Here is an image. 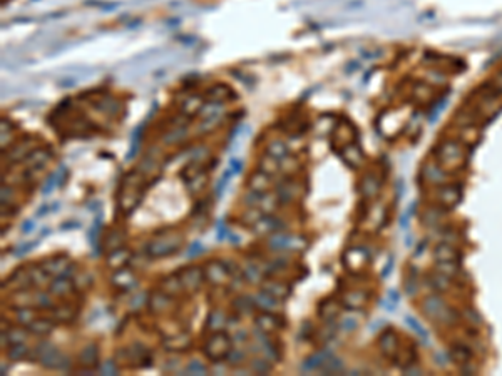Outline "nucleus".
I'll list each match as a JSON object with an SVG mask.
<instances>
[{"mask_svg": "<svg viewBox=\"0 0 502 376\" xmlns=\"http://www.w3.org/2000/svg\"><path fill=\"white\" fill-rule=\"evenodd\" d=\"M182 246V236L177 233H169L166 236L154 239L148 244V254L151 257H166L172 256Z\"/></svg>", "mask_w": 502, "mask_h": 376, "instance_id": "1", "label": "nucleus"}, {"mask_svg": "<svg viewBox=\"0 0 502 376\" xmlns=\"http://www.w3.org/2000/svg\"><path fill=\"white\" fill-rule=\"evenodd\" d=\"M231 350H233V346H231L229 336L224 335V333H214V335L208 340V343H206L204 355L208 356L211 361H214V363H219V361L228 358Z\"/></svg>", "mask_w": 502, "mask_h": 376, "instance_id": "2", "label": "nucleus"}, {"mask_svg": "<svg viewBox=\"0 0 502 376\" xmlns=\"http://www.w3.org/2000/svg\"><path fill=\"white\" fill-rule=\"evenodd\" d=\"M177 276H179V279L182 283V288L186 291H189V293L198 291L204 281V272L203 269H199L198 266H187L177 272Z\"/></svg>", "mask_w": 502, "mask_h": 376, "instance_id": "3", "label": "nucleus"}, {"mask_svg": "<svg viewBox=\"0 0 502 376\" xmlns=\"http://www.w3.org/2000/svg\"><path fill=\"white\" fill-rule=\"evenodd\" d=\"M229 267H226V262L223 261H211L204 269V278L211 284H221L228 279Z\"/></svg>", "mask_w": 502, "mask_h": 376, "instance_id": "4", "label": "nucleus"}, {"mask_svg": "<svg viewBox=\"0 0 502 376\" xmlns=\"http://www.w3.org/2000/svg\"><path fill=\"white\" fill-rule=\"evenodd\" d=\"M255 228H256V231L261 233V234H273V233L283 231V229H285V223L281 219L275 218V216H271V214H265L255 224Z\"/></svg>", "mask_w": 502, "mask_h": 376, "instance_id": "5", "label": "nucleus"}, {"mask_svg": "<svg viewBox=\"0 0 502 376\" xmlns=\"http://www.w3.org/2000/svg\"><path fill=\"white\" fill-rule=\"evenodd\" d=\"M138 279H136V274L128 267H121L114 272L112 276V284L116 286L117 289H123V291H129L131 288H134Z\"/></svg>", "mask_w": 502, "mask_h": 376, "instance_id": "6", "label": "nucleus"}, {"mask_svg": "<svg viewBox=\"0 0 502 376\" xmlns=\"http://www.w3.org/2000/svg\"><path fill=\"white\" fill-rule=\"evenodd\" d=\"M300 194V184L292 179H286L283 182H280L278 187H276V197H278L280 203H290L295 197Z\"/></svg>", "mask_w": 502, "mask_h": 376, "instance_id": "7", "label": "nucleus"}, {"mask_svg": "<svg viewBox=\"0 0 502 376\" xmlns=\"http://www.w3.org/2000/svg\"><path fill=\"white\" fill-rule=\"evenodd\" d=\"M253 299H255V306L260 308L261 311H265V313H275V311H278L281 306V299L275 298L273 294L266 293V291H260Z\"/></svg>", "mask_w": 502, "mask_h": 376, "instance_id": "8", "label": "nucleus"}, {"mask_svg": "<svg viewBox=\"0 0 502 376\" xmlns=\"http://www.w3.org/2000/svg\"><path fill=\"white\" fill-rule=\"evenodd\" d=\"M70 266V261L67 256H54V257H49L45 262H44V271L47 274H52V276H64L65 271L69 269Z\"/></svg>", "mask_w": 502, "mask_h": 376, "instance_id": "9", "label": "nucleus"}, {"mask_svg": "<svg viewBox=\"0 0 502 376\" xmlns=\"http://www.w3.org/2000/svg\"><path fill=\"white\" fill-rule=\"evenodd\" d=\"M256 324L265 333H275L285 326V323L278 316H275L273 313H265V311L256 318Z\"/></svg>", "mask_w": 502, "mask_h": 376, "instance_id": "10", "label": "nucleus"}, {"mask_svg": "<svg viewBox=\"0 0 502 376\" xmlns=\"http://www.w3.org/2000/svg\"><path fill=\"white\" fill-rule=\"evenodd\" d=\"M49 159H50V152H49V150L35 149L34 152H30L29 156L25 157V166H27V169H29L30 172H35V171H39V169L44 167L45 164L49 162Z\"/></svg>", "mask_w": 502, "mask_h": 376, "instance_id": "11", "label": "nucleus"}, {"mask_svg": "<svg viewBox=\"0 0 502 376\" xmlns=\"http://www.w3.org/2000/svg\"><path fill=\"white\" fill-rule=\"evenodd\" d=\"M248 186H250V191L260 192V194H266L271 187V176L265 174L263 171L251 174V177L248 179Z\"/></svg>", "mask_w": 502, "mask_h": 376, "instance_id": "12", "label": "nucleus"}, {"mask_svg": "<svg viewBox=\"0 0 502 376\" xmlns=\"http://www.w3.org/2000/svg\"><path fill=\"white\" fill-rule=\"evenodd\" d=\"M149 306H151V311L154 313H163L166 311L167 308L171 306V294L167 293H154L151 298H149Z\"/></svg>", "mask_w": 502, "mask_h": 376, "instance_id": "13", "label": "nucleus"}, {"mask_svg": "<svg viewBox=\"0 0 502 376\" xmlns=\"http://www.w3.org/2000/svg\"><path fill=\"white\" fill-rule=\"evenodd\" d=\"M263 291L273 294L278 299H285L290 294V288L285 283H280V281H266V283H263Z\"/></svg>", "mask_w": 502, "mask_h": 376, "instance_id": "14", "label": "nucleus"}, {"mask_svg": "<svg viewBox=\"0 0 502 376\" xmlns=\"http://www.w3.org/2000/svg\"><path fill=\"white\" fill-rule=\"evenodd\" d=\"M79 360L87 368H94V366H97V363H99V351H97V348L94 345L86 346L82 350L81 356H79Z\"/></svg>", "mask_w": 502, "mask_h": 376, "instance_id": "15", "label": "nucleus"}, {"mask_svg": "<svg viewBox=\"0 0 502 376\" xmlns=\"http://www.w3.org/2000/svg\"><path fill=\"white\" fill-rule=\"evenodd\" d=\"M72 289H74V281H69L65 276H59L57 279L50 283V291H52L55 296H65Z\"/></svg>", "mask_w": 502, "mask_h": 376, "instance_id": "16", "label": "nucleus"}, {"mask_svg": "<svg viewBox=\"0 0 502 376\" xmlns=\"http://www.w3.org/2000/svg\"><path fill=\"white\" fill-rule=\"evenodd\" d=\"M27 330L30 333H34V335L44 336V335H49V333L54 330V323L49 321V319H34L32 323L27 324Z\"/></svg>", "mask_w": 502, "mask_h": 376, "instance_id": "17", "label": "nucleus"}, {"mask_svg": "<svg viewBox=\"0 0 502 376\" xmlns=\"http://www.w3.org/2000/svg\"><path fill=\"white\" fill-rule=\"evenodd\" d=\"M208 97H209L211 102H221L223 104L224 101H228V99L233 97V92H231V89H228L226 86L218 84V86L211 87L208 91Z\"/></svg>", "mask_w": 502, "mask_h": 376, "instance_id": "18", "label": "nucleus"}, {"mask_svg": "<svg viewBox=\"0 0 502 376\" xmlns=\"http://www.w3.org/2000/svg\"><path fill=\"white\" fill-rule=\"evenodd\" d=\"M276 208H278V197L270 196L268 192L261 196V201H260V204H258V209H260L263 214L275 213Z\"/></svg>", "mask_w": 502, "mask_h": 376, "instance_id": "19", "label": "nucleus"}, {"mask_svg": "<svg viewBox=\"0 0 502 376\" xmlns=\"http://www.w3.org/2000/svg\"><path fill=\"white\" fill-rule=\"evenodd\" d=\"M128 259H129V251H126V249H116V251H112L109 254L107 262H109L111 267H124Z\"/></svg>", "mask_w": 502, "mask_h": 376, "instance_id": "20", "label": "nucleus"}, {"mask_svg": "<svg viewBox=\"0 0 502 376\" xmlns=\"http://www.w3.org/2000/svg\"><path fill=\"white\" fill-rule=\"evenodd\" d=\"M182 289H184V288H182V283H181L179 276H169L167 279L163 281V291H164V293H167V294H171V296L181 293Z\"/></svg>", "mask_w": 502, "mask_h": 376, "instance_id": "21", "label": "nucleus"}, {"mask_svg": "<svg viewBox=\"0 0 502 376\" xmlns=\"http://www.w3.org/2000/svg\"><path fill=\"white\" fill-rule=\"evenodd\" d=\"M290 244H292V236L283 233H275V236H271L270 239V246L275 251H281V249H288Z\"/></svg>", "mask_w": 502, "mask_h": 376, "instance_id": "22", "label": "nucleus"}, {"mask_svg": "<svg viewBox=\"0 0 502 376\" xmlns=\"http://www.w3.org/2000/svg\"><path fill=\"white\" fill-rule=\"evenodd\" d=\"M266 154L271 157H275V159H283L286 154H288V147H286V144L285 142H281V140H273V142H270L268 144V149H266Z\"/></svg>", "mask_w": 502, "mask_h": 376, "instance_id": "23", "label": "nucleus"}, {"mask_svg": "<svg viewBox=\"0 0 502 376\" xmlns=\"http://www.w3.org/2000/svg\"><path fill=\"white\" fill-rule=\"evenodd\" d=\"M189 343H191L189 338H187L186 335H176V336H172L166 341V350H172V351L186 350V348L189 346Z\"/></svg>", "mask_w": 502, "mask_h": 376, "instance_id": "24", "label": "nucleus"}, {"mask_svg": "<svg viewBox=\"0 0 502 376\" xmlns=\"http://www.w3.org/2000/svg\"><path fill=\"white\" fill-rule=\"evenodd\" d=\"M203 101H201V97H189L187 101L182 104V112L187 116H194V114H198V112L203 111Z\"/></svg>", "mask_w": 502, "mask_h": 376, "instance_id": "25", "label": "nucleus"}, {"mask_svg": "<svg viewBox=\"0 0 502 376\" xmlns=\"http://www.w3.org/2000/svg\"><path fill=\"white\" fill-rule=\"evenodd\" d=\"M186 184H187V187H189V191L194 192V194L196 192H201L206 186V174L203 171H199L198 174H194L191 179H187Z\"/></svg>", "mask_w": 502, "mask_h": 376, "instance_id": "26", "label": "nucleus"}, {"mask_svg": "<svg viewBox=\"0 0 502 376\" xmlns=\"http://www.w3.org/2000/svg\"><path fill=\"white\" fill-rule=\"evenodd\" d=\"M278 169H280V161H278V159H275V157H271V156H266L265 159H261L260 171H263L265 174H268V176H273V174L278 171Z\"/></svg>", "mask_w": 502, "mask_h": 376, "instance_id": "27", "label": "nucleus"}, {"mask_svg": "<svg viewBox=\"0 0 502 376\" xmlns=\"http://www.w3.org/2000/svg\"><path fill=\"white\" fill-rule=\"evenodd\" d=\"M224 323H226V316H224L221 311H211L209 313V316H208V328L209 330L216 331L221 326H224Z\"/></svg>", "mask_w": 502, "mask_h": 376, "instance_id": "28", "label": "nucleus"}, {"mask_svg": "<svg viewBox=\"0 0 502 376\" xmlns=\"http://www.w3.org/2000/svg\"><path fill=\"white\" fill-rule=\"evenodd\" d=\"M52 316H54V319H57V321L69 323V321H72V319H74V309L70 308V306H62V308L59 306V308H54Z\"/></svg>", "mask_w": 502, "mask_h": 376, "instance_id": "29", "label": "nucleus"}, {"mask_svg": "<svg viewBox=\"0 0 502 376\" xmlns=\"http://www.w3.org/2000/svg\"><path fill=\"white\" fill-rule=\"evenodd\" d=\"M234 306L240 313L250 314L253 311V306H255V299L248 298V296H240V298L234 299Z\"/></svg>", "mask_w": 502, "mask_h": 376, "instance_id": "30", "label": "nucleus"}, {"mask_svg": "<svg viewBox=\"0 0 502 376\" xmlns=\"http://www.w3.org/2000/svg\"><path fill=\"white\" fill-rule=\"evenodd\" d=\"M243 276H245V279L250 281L251 284H256V283H260V281H261L263 269H261V267H258V266L250 264V266L245 267V274H243Z\"/></svg>", "mask_w": 502, "mask_h": 376, "instance_id": "31", "label": "nucleus"}, {"mask_svg": "<svg viewBox=\"0 0 502 376\" xmlns=\"http://www.w3.org/2000/svg\"><path fill=\"white\" fill-rule=\"evenodd\" d=\"M27 355H29V350H27L23 343H17V345H13L10 350H8V358L13 360V361L25 358Z\"/></svg>", "mask_w": 502, "mask_h": 376, "instance_id": "32", "label": "nucleus"}, {"mask_svg": "<svg viewBox=\"0 0 502 376\" xmlns=\"http://www.w3.org/2000/svg\"><path fill=\"white\" fill-rule=\"evenodd\" d=\"M29 276H30V281H32V284H35V286H44L47 283V272L44 271V267H34L30 272H29Z\"/></svg>", "mask_w": 502, "mask_h": 376, "instance_id": "33", "label": "nucleus"}, {"mask_svg": "<svg viewBox=\"0 0 502 376\" xmlns=\"http://www.w3.org/2000/svg\"><path fill=\"white\" fill-rule=\"evenodd\" d=\"M17 319L18 323H23V324H29L35 319V314H34V309H30L29 306L25 308H20L17 311Z\"/></svg>", "mask_w": 502, "mask_h": 376, "instance_id": "34", "label": "nucleus"}, {"mask_svg": "<svg viewBox=\"0 0 502 376\" xmlns=\"http://www.w3.org/2000/svg\"><path fill=\"white\" fill-rule=\"evenodd\" d=\"M186 137V129H174L172 132H169L167 135H164V142L166 144H174L177 142V140H181V139H184Z\"/></svg>", "mask_w": 502, "mask_h": 376, "instance_id": "35", "label": "nucleus"}, {"mask_svg": "<svg viewBox=\"0 0 502 376\" xmlns=\"http://www.w3.org/2000/svg\"><path fill=\"white\" fill-rule=\"evenodd\" d=\"M251 368L255 370L256 373L265 375V373H268V371L271 370V366H270V363L266 360H253L251 361Z\"/></svg>", "mask_w": 502, "mask_h": 376, "instance_id": "36", "label": "nucleus"}, {"mask_svg": "<svg viewBox=\"0 0 502 376\" xmlns=\"http://www.w3.org/2000/svg\"><path fill=\"white\" fill-rule=\"evenodd\" d=\"M35 303L39 304L40 308H54V301L50 298L49 294L45 293H39L35 296Z\"/></svg>", "mask_w": 502, "mask_h": 376, "instance_id": "37", "label": "nucleus"}, {"mask_svg": "<svg viewBox=\"0 0 502 376\" xmlns=\"http://www.w3.org/2000/svg\"><path fill=\"white\" fill-rule=\"evenodd\" d=\"M25 338H27V335H23L22 330H10L7 333V341L13 343V345H17V343H23Z\"/></svg>", "mask_w": 502, "mask_h": 376, "instance_id": "38", "label": "nucleus"}, {"mask_svg": "<svg viewBox=\"0 0 502 376\" xmlns=\"http://www.w3.org/2000/svg\"><path fill=\"white\" fill-rule=\"evenodd\" d=\"M231 174H233V171H231V169H228V171L221 176V179L218 181V186H216V196L223 194V191H224V187H226L228 181H229V177H231Z\"/></svg>", "mask_w": 502, "mask_h": 376, "instance_id": "39", "label": "nucleus"}, {"mask_svg": "<svg viewBox=\"0 0 502 376\" xmlns=\"http://www.w3.org/2000/svg\"><path fill=\"white\" fill-rule=\"evenodd\" d=\"M187 371L189 373H194V375H204L206 373V366L204 365H201L199 361H191L189 366H187Z\"/></svg>", "mask_w": 502, "mask_h": 376, "instance_id": "40", "label": "nucleus"}, {"mask_svg": "<svg viewBox=\"0 0 502 376\" xmlns=\"http://www.w3.org/2000/svg\"><path fill=\"white\" fill-rule=\"evenodd\" d=\"M228 360H229V363L231 365H240L243 360H245V353L240 350H231V353L228 355Z\"/></svg>", "mask_w": 502, "mask_h": 376, "instance_id": "41", "label": "nucleus"}, {"mask_svg": "<svg viewBox=\"0 0 502 376\" xmlns=\"http://www.w3.org/2000/svg\"><path fill=\"white\" fill-rule=\"evenodd\" d=\"M201 251H203V246H201V243H199V241H194V243L189 246V249H187V256H189V257L198 256Z\"/></svg>", "mask_w": 502, "mask_h": 376, "instance_id": "42", "label": "nucleus"}, {"mask_svg": "<svg viewBox=\"0 0 502 376\" xmlns=\"http://www.w3.org/2000/svg\"><path fill=\"white\" fill-rule=\"evenodd\" d=\"M55 177H57V174H50L49 179L45 181L44 189H42V192H44V194H49V192L52 191V187H54V184H55Z\"/></svg>", "mask_w": 502, "mask_h": 376, "instance_id": "43", "label": "nucleus"}, {"mask_svg": "<svg viewBox=\"0 0 502 376\" xmlns=\"http://www.w3.org/2000/svg\"><path fill=\"white\" fill-rule=\"evenodd\" d=\"M229 169H231L234 174H240L243 171V161H240V159H231V162H229Z\"/></svg>", "mask_w": 502, "mask_h": 376, "instance_id": "44", "label": "nucleus"}, {"mask_svg": "<svg viewBox=\"0 0 502 376\" xmlns=\"http://www.w3.org/2000/svg\"><path fill=\"white\" fill-rule=\"evenodd\" d=\"M101 370L104 371L106 375H114L116 373V368H114V363H112V361H107V363L102 366Z\"/></svg>", "mask_w": 502, "mask_h": 376, "instance_id": "45", "label": "nucleus"}, {"mask_svg": "<svg viewBox=\"0 0 502 376\" xmlns=\"http://www.w3.org/2000/svg\"><path fill=\"white\" fill-rule=\"evenodd\" d=\"M34 228H35L34 221H25V223H23V226H22V233H25V234H27V233H30Z\"/></svg>", "mask_w": 502, "mask_h": 376, "instance_id": "46", "label": "nucleus"}, {"mask_svg": "<svg viewBox=\"0 0 502 376\" xmlns=\"http://www.w3.org/2000/svg\"><path fill=\"white\" fill-rule=\"evenodd\" d=\"M224 238H226V228H224V226H219V229H218V239H219V241H223Z\"/></svg>", "mask_w": 502, "mask_h": 376, "instance_id": "47", "label": "nucleus"}, {"mask_svg": "<svg viewBox=\"0 0 502 376\" xmlns=\"http://www.w3.org/2000/svg\"><path fill=\"white\" fill-rule=\"evenodd\" d=\"M236 341H245L246 340V333L245 331H240V333H236Z\"/></svg>", "mask_w": 502, "mask_h": 376, "instance_id": "48", "label": "nucleus"}]
</instances>
